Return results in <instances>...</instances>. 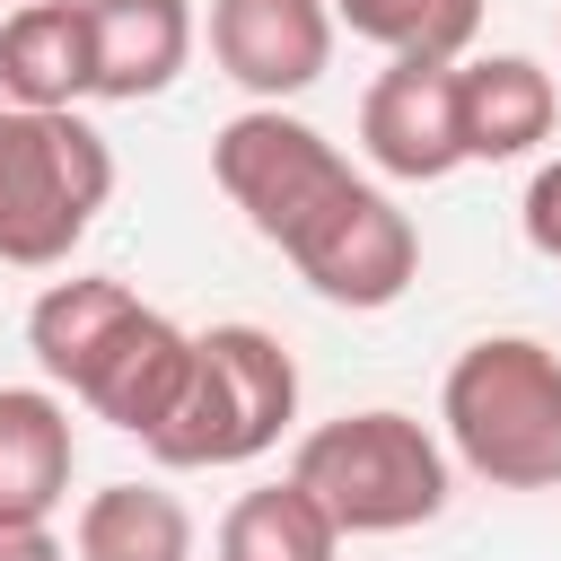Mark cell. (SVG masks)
<instances>
[{
	"mask_svg": "<svg viewBox=\"0 0 561 561\" xmlns=\"http://www.w3.org/2000/svg\"><path fill=\"white\" fill-rule=\"evenodd\" d=\"M289 482L342 526V535H412L447 508V447L394 412V403H368V412H342V421H316L289 456Z\"/></svg>",
	"mask_w": 561,
	"mask_h": 561,
	"instance_id": "3",
	"label": "cell"
},
{
	"mask_svg": "<svg viewBox=\"0 0 561 561\" xmlns=\"http://www.w3.org/2000/svg\"><path fill=\"white\" fill-rule=\"evenodd\" d=\"M79 473V430L53 386H0V517L53 526Z\"/></svg>",
	"mask_w": 561,
	"mask_h": 561,
	"instance_id": "12",
	"label": "cell"
},
{
	"mask_svg": "<svg viewBox=\"0 0 561 561\" xmlns=\"http://www.w3.org/2000/svg\"><path fill=\"white\" fill-rule=\"evenodd\" d=\"M210 61L254 105H280L333 61V0H210Z\"/></svg>",
	"mask_w": 561,
	"mask_h": 561,
	"instance_id": "8",
	"label": "cell"
},
{
	"mask_svg": "<svg viewBox=\"0 0 561 561\" xmlns=\"http://www.w3.org/2000/svg\"><path fill=\"white\" fill-rule=\"evenodd\" d=\"M184 377H193V333H184L175 316H158V307H131V316L105 333V351L88 359V377H79L70 394H79L96 421H114L123 438H149V430L175 412Z\"/></svg>",
	"mask_w": 561,
	"mask_h": 561,
	"instance_id": "9",
	"label": "cell"
},
{
	"mask_svg": "<svg viewBox=\"0 0 561 561\" xmlns=\"http://www.w3.org/2000/svg\"><path fill=\"white\" fill-rule=\"evenodd\" d=\"M289 263H298V280L324 298V307H351V316H377V307H394L403 289H412V272H421V237H412V219L359 175L298 245H289Z\"/></svg>",
	"mask_w": 561,
	"mask_h": 561,
	"instance_id": "6",
	"label": "cell"
},
{
	"mask_svg": "<svg viewBox=\"0 0 561 561\" xmlns=\"http://www.w3.org/2000/svg\"><path fill=\"white\" fill-rule=\"evenodd\" d=\"M333 26L394 61H465V44L482 35V0H333Z\"/></svg>",
	"mask_w": 561,
	"mask_h": 561,
	"instance_id": "17",
	"label": "cell"
},
{
	"mask_svg": "<svg viewBox=\"0 0 561 561\" xmlns=\"http://www.w3.org/2000/svg\"><path fill=\"white\" fill-rule=\"evenodd\" d=\"M96 79L88 0H18L0 18V96L9 105H79Z\"/></svg>",
	"mask_w": 561,
	"mask_h": 561,
	"instance_id": "13",
	"label": "cell"
},
{
	"mask_svg": "<svg viewBox=\"0 0 561 561\" xmlns=\"http://www.w3.org/2000/svg\"><path fill=\"white\" fill-rule=\"evenodd\" d=\"M0 561H61V535H53V526H18V517H0Z\"/></svg>",
	"mask_w": 561,
	"mask_h": 561,
	"instance_id": "19",
	"label": "cell"
},
{
	"mask_svg": "<svg viewBox=\"0 0 561 561\" xmlns=\"http://www.w3.org/2000/svg\"><path fill=\"white\" fill-rule=\"evenodd\" d=\"M210 175H219V193L245 210V228H254L263 245H280V254L359 184L351 158H342L316 123H298V114H280V105L228 114V123L210 131Z\"/></svg>",
	"mask_w": 561,
	"mask_h": 561,
	"instance_id": "5",
	"label": "cell"
},
{
	"mask_svg": "<svg viewBox=\"0 0 561 561\" xmlns=\"http://www.w3.org/2000/svg\"><path fill=\"white\" fill-rule=\"evenodd\" d=\"M131 307H140V298H131L123 280H105V272H70V280H53V289L35 298V316H26V351H35V368H44L53 386H79L88 359L105 351V333H114Z\"/></svg>",
	"mask_w": 561,
	"mask_h": 561,
	"instance_id": "15",
	"label": "cell"
},
{
	"mask_svg": "<svg viewBox=\"0 0 561 561\" xmlns=\"http://www.w3.org/2000/svg\"><path fill=\"white\" fill-rule=\"evenodd\" d=\"M359 149L394 184H438L465 167L456 140V61H394L359 96Z\"/></svg>",
	"mask_w": 561,
	"mask_h": 561,
	"instance_id": "7",
	"label": "cell"
},
{
	"mask_svg": "<svg viewBox=\"0 0 561 561\" xmlns=\"http://www.w3.org/2000/svg\"><path fill=\"white\" fill-rule=\"evenodd\" d=\"M114 202V149L79 105H0V263L53 272Z\"/></svg>",
	"mask_w": 561,
	"mask_h": 561,
	"instance_id": "4",
	"label": "cell"
},
{
	"mask_svg": "<svg viewBox=\"0 0 561 561\" xmlns=\"http://www.w3.org/2000/svg\"><path fill=\"white\" fill-rule=\"evenodd\" d=\"M289 421H298V359L263 324H210L193 333V377L175 412L140 447L175 473H219V465H254L263 447H280Z\"/></svg>",
	"mask_w": 561,
	"mask_h": 561,
	"instance_id": "2",
	"label": "cell"
},
{
	"mask_svg": "<svg viewBox=\"0 0 561 561\" xmlns=\"http://www.w3.org/2000/svg\"><path fill=\"white\" fill-rule=\"evenodd\" d=\"M88 53H96L88 96L105 105L167 96L193 61V0H88Z\"/></svg>",
	"mask_w": 561,
	"mask_h": 561,
	"instance_id": "11",
	"label": "cell"
},
{
	"mask_svg": "<svg viewBox=\"0 0 561 561\" xmlns=\"http://www.w3.org/2000/svg\"><path fill=\"white\" fill-rule=\"evenodd\" d=\"M517 219H526V245H535L543 263H561V158H552V167H535V184H526Z\"/></svg>",
	"mask_w": 561,
	"mask_h": 561,
	"instance_id": "18",
	"label": "cell"
},
{
	"mask_svg": "<svg viewBox=\"0 0 561 561\" xmlns=\"http://www.w3.org/2000/svg\"><path fill=\"white\" fill-rule=\"evenodd\" d=\"M552 123H561V88H552L543 61H526V53L456 61V140H465V158L508 167L535 140H552Z\"/></svg>",
	"mask_w": 561,
	"mask_h": 561,
	"instance_id": "10",
	"label": "cell"
},
{
	"mask_svg": "<svg viewBox=\"0 0 561 561\" xmlns=\"http://www.w3.org/2000/svg\"><path fill=\"white\" fill-rule=\"evenodd\" d=\"M447 447L491 491H561V351L535 333H482L438 386Z\"/></svg>",
	"mask_w": 561,
	"mask_h": 561,
	"instance_id": "1",
	"label": "cell"
},
{
	"mask_svg": "<svg viewBox=\"0 0 561 561\" xmlns=\"http://www.w3.org/2000/svg\"><path fill=\"white\" fill-rule=\"evenodd\" d=\"M342 526L298 491V482H254L219 517V561H333Z\"/></svg>",
	"mask_w": 561,
	"mask_h": 561,
	"instance_id": "16",
	"label": "cell"
},
{
	"mask_svg": "<svg viewBox=\"0 0 561 561\" xmlns=\"http://www.w3.org/2000/svg\"><path fill=\"white\" fill-rule=\"evenodd\" d=\"M79 561H193V508L158 482H105L70 526Z\"/></svg>",
	"mask_w": 561,
	"mask_h": 561,
	"instance_id": "14",
	"label": "cell"
}]
</instances>
